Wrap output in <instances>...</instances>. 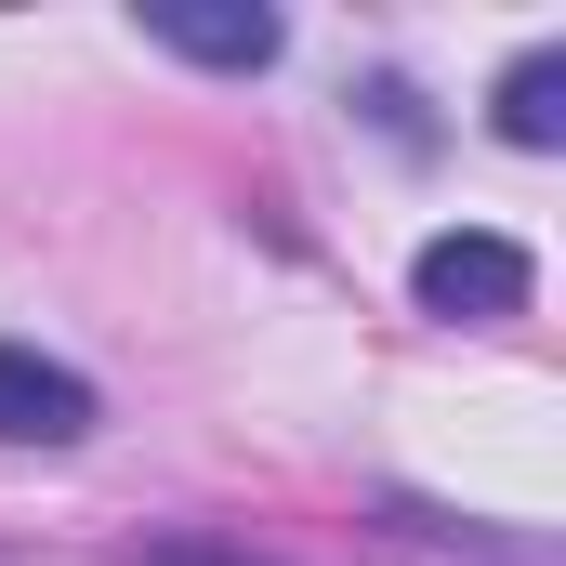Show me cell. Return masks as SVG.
<instances>
[{"mask_svg": "<svg viewBox=\"0 0 566 566\" xmlns=\"http://www.w3.org/2000/svg\"><path fill=\"white\" fill-rule=\"evenodd\" d=\"M409 290H422V316H448V329H488V316H527V251L501 224H448V238H422Z\"/></svg>", "mask_w": 566, "mask_h": 566, "instance_id": "6da1fadb", "label": "cell"}, {"mask_svg": "<svg viewBox=\"0 0 566 566\" xmlns=\"http://www.w3.org/2000/svg\"><path fill=\"white\" fill-rule=\"evenodd\" d=\"M369 119H382L396 145H422V93H409V80H369Z\"/></svg>", "mask_w": 566, "mask_h": 566, "instance_id": "8992f818", "label": "cell"}, {"mask_svg": "<svg viewBox=\"0 0 566 566\" xmlns=\"http://www.w3.org/2000/svg\"><path fill=\"white\" fill-rule=\"evenodd\" d=\"M501 145H527V158H541V145H566V53H554V40L501 66Z\"/></svg>", "mask_w": 566, "mask_h": 566, "instance_id": "277c9868", "label": "cell"}, {"mask_svg": "<svg viewBox=\"0 0 566 566\" xmlns=\"http://www.w3.org/2000/svg\"><path fill=\"white\" fill-rule=\"evenodd\" d=\"M119 566H277V554H251V541H224V527H158V541H133Z\"/></svg>", "mask_w": 566, "mask_h": 566, "instance_id": "5b68a950", "label": "cell"}, {"mask_svg": "<svg viewBox=\"0 0 566 566\" xmlns=\"http://www.w3.org/2000/svg\"><path fill=\"white\" fill-rule=\"evenodd\" d=\"M93 434V382L53 369L40 343H0V448H80Z\"/></svg>", "mask_w": 566, "mask_h": 566, "instance_id": "7a4b0ae2", "label": "cell"}, {"mask_svg": "<svg viewBox=\"0 0 566 566\" xmlns=\"http://www.w3.org/2000/svg\"><path fill=\"white\" fill-rule=\"evenodd\" d=\"M145 40H158V53H185V66H224V80L277 66V13H211V0H158V13H145Z\"/></svg>", "mask_w": 566, "mask_h": 566, "instance_id": "3957f363", "label": "cell"}]
</instances>
